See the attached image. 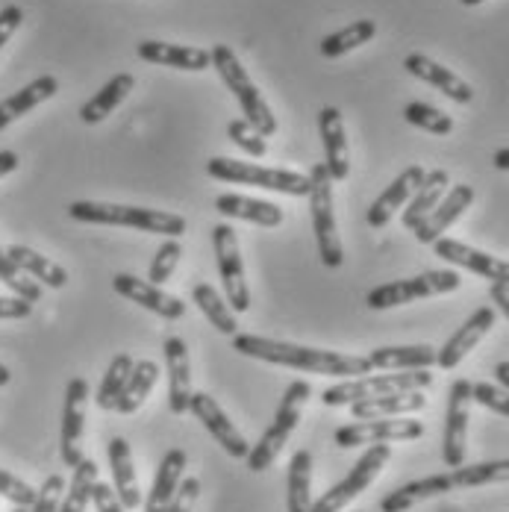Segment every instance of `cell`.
<instances>
[{
    "label": "cell",
    "instance_id": "1",
    "mask_svg": "<svg viewBox=\"0 0 509 512\" xmlns=\"http://www.w3.org/2000/svg\"><path fill=\"white\" fill-rule=\"evenodd\" d=\"M233 351H239L242 357L262 359V362L286 365V368H301V371H309V374H327V377H365L371 371V362L365 357L318 351V348L277 342V339L251 336V333H236L233 336Z\"/></svg>",
    "mask_w": 509,
    "mask_h": 512
},
{
    "label": "cell",
    "instance_id": "2",
    "mask_svg": "<svg viewBox=\"0 0 509 512\" xmlns=\"http://www.w3.org/2000/svg\"><path fill=\"white\" fill-rule=\"evenodd\" d=\"M68 215L83 224H109V227H133L145 233L159 236H183L186 233V218L162 209H145V206H121V204H98V201H74L68 206Z\"/></svg>",
    "mask_w": 509,
    "mask_h": 512
},
{
    "label": "cell",
    "instance_id": "3",
    "mask_svg": "<svg viewBox=\"0 0 509 512\" xmlns=\"http://www.w3.org/2000/svg\"><path fill=\"white\" fill-rule=\"evenodd\" d=\"M206 174L221 180V183L256 186V189L280 192V195H289V198H306L309 195V177L306 174L283 171V168H265V165H254V162H242V159L212 156L206 162Z\"/></svg>",
    "mask_w": 509,
    "mask_h": 512
},
{
    "label": "cell",
    "instance_id": "4",
    "mask_svg": "<svg viewBox=\"0 0 509 512\" xmlns=\"http://www.w3.org/2000/svg\"><path fill=\"white\" fill-rule=\"evenodd\" d=\"M209 53H212V68L218 71V77L224 80V86H227V89L233 92V98L239 101L242 112H245V121H248L251 127H256L265 139L274 136V133H277V118H274L271 106L262 98V92L251 83V77H248V71L242 68L239 56L230 51L227 45H215Z\"/></svg>",
    "mask_w": 509,
    "mask_h": 512
},
{
    "label": "cell",
    "instance_id": "5",
    "mask_svg": "<svg viewBox=\"0 0 509 512\" xmlns=\"http://www.w3.org/2000/svg\"><path fill=\"white\" fill-rule=\"evenodd\" d=\"M309 177V212H312V233H315V245L318 256L327 268H342L345 251H342V239L336 233V212H333V180L324 168V162H315Z\"/></svg>",
    "mask_w": 509,
    "mask_h": 512
},
{
    "label": "cell",
    "instance_id": "6",
    "mask_svg": "<svg viewBox=\"0 0 509 512\" xmlns=\"http://www.w3.org/2000/svg\"><path fill=\"white\" fill-rule=\"evenodd\" d=\"M309 395H312V386H309L306 380L289 383V389H286L280 407L274 412V421L268 424V430L262 433V439L251 448V454L245 457L251 471H265V468L274 465L277 454L283 451V445H286L289 436L295 433V427H298V421H301V407L309 401Z\"/></svg>",
    "mask_w": 509,
    "mask_h": 512
},
{
    "label": "cell",
    "instance_id": "7",
    "mask_svg": "<svg viewBox=\"0 0 509 512\" xmlns=\"http://www.w3.org/2000/svg\"><path fill=\"white\" fill-rule=\"evenodd\" d=\"M433 383L430 368H418V371H401V374H377V377H354L345 380L339 386L324 389L321 401L327 407H351L357 401L368 398H383V395H398V392H424Z\"/></svg>",
    "mask_w": 509,
    "mask_h": 512
},
{
    "label": "cell",
    "instance_id": "8",
    "mask_svg": "<svg viewBox=\"0 0 509 512\" xmlns=\"http://www.w3.org/2000/svg\"><path fill=\"white\" fill-rule=\"evenodd\" d=\"M462 286V277L457 271H424L418 277H409V280H395V283H386V286H377L368 292L365 304L371 309H392L412 304L418 298H433V295H448V292H457Z\"/></svg>",
    "mask_w": 509,
    "mask_h": 512
},
{
    "label": "cell",
    "instance_id": "9",
    "mask_svg": "<svg viewBox=\"0 0 509 512\" xmlns=\"http://www.w3.org/2000/svg\"><path fill=\"white\" fill-rule=\"evenodd\" d=\"M389 460H392V448L389 445H368V451L359 457L357 465L351 468V474L342 483H336L330 492H324L318 501H312L309 512H342L377 480V474L386 468Z\"/></svg>",
    "mask_w": 509,
    "mask_h": 512
},
{
    "label": "cell",
    "instance_id": "10",
    "mask_svg": "<svg viewBox=\"0 0 509 512\" xmlns=\"http://www.w3.org/2000/svg\"><path fill=\"white\" fill-rule=\"evenodd\" d=\"M212 245H215L221 286L227 292V304H230L233 312H248L251 309V292H248V283H245V265H242L236 230L230 224L212 227Z\"/></svg>",
    "mask_w": 509,
    "mask_h": 512
},
{
    "label": "cell",
    "instance_id": "11",
    "mask_svg": "<svg viewBox=\"0 0 509 512\" xmlns=\"http://www.w3.org/2000/svg\"><path fill=\"white\" fill-rule=\"evenodd\" d=\"M424 436V424L415 418H377V421H357L336 430L339 448H359V445H389V442H412Z\"/></svg>",
    "mask_w": 509,
    "mask_h": 512
},
{
    "label": "cell",
    "instance_id": "12",
    "mask_svg": "<svg viewBox=\"0 0 509 512\" xmlns=\"http://www.w3.org/2000/svg\"><path fill=\"white\" fill-rule=\"evenodd\" d=\"M86 401H89V383L83 377L68 380L65 404H62V439H59V454H62V462L68 468H77L83 462Z\"/></svg>",
    "mask_w": 509,
    "mask_h": 512
},
{
    "label": "cell",
    "instance_id": "13",
    "mask_svg": "<svg viewBox=\"0 0 509 512\" xmlns=\"http://www.w3.org/2000/svg\"><path fill=\"white\" fill-rule=\"evenodd\" d=\"M468 421H471V383L457 380L448 395L445 415V436H442V460L448 468L465 465V442H468Z\"/></svg>",
    "mask_w": 509,
    "mask_h": 512
},
{
    "label": "cell",
    "instance_id": "14",
    "mask_svg": "<svg viewBox=\"0 0 509 512\" xmlns=\"http://www.w3.org/2000/svg\"><path fill=\"white\" fill-rule=\"evenodd\" d=\"M189 412L204 424L206 430H209V436L230 454V457H236V460H245L248 454H251V445H248V439L236 430V424L227 418V412L218 407V401L212 398V395H206V392H198V395H192V401H189Z\"/></svg>",
    "mask_w": 509,
    "mask_h": 512
},
{
    "label": "cell",
    "instance_id": "15",
    "mask_svg": "<svg viewBox=\"0 0 509 512\" xmlns=\"http://www.w3.org/2000/svg\"><path fill=\"white\" fill-rule=\"evenodd\" d=\"M318 130L324 142V168L333 183L348 180L351 174V154H348V136H345V121L336 106H324L318 112Z\"/></svg>",
    "mask_w": 509,
    "mask_h": 512
},
{
    "label": "cell",
    "instance_id": "16",
    "mask_svg": "<svg viewBox=\"0 0 509 512\" xmlns=\"http://www.w3.org/2000/svg\"><path fill=\"white\" fill-rule=\"evenodd\" d=\"M112 289H115L118 295H124L127 301L139 304L142 309L156 312V315L165 318V321H177V318L186 315V304H183L180 298L162 292L159 286L145 283V280H139V277H133V274H115V277H112Z\"/></svg>",
    "mask_w": 509,
    "mask_h": 512
},
{
    "label": "cell",
    "instance_id": "17",
    "mask_svg": "<svg viewBox=\"0 0 509 512\" xmlns=\"http://www.w3.org/2000/svg\"><path fill=\"white\" fill-rule=\"evenodd\" d=\"M492 327H495V309L480 307L477 312H471V318H468L457 333L436 351V365L445 368V371L457 368L459 362L483 342V336H486Z\"/></svg>",
    "mask_w": 509,
    "mask_h": 512
},
{
    "label": "cell",
    "instance_id": "18",
    "mask_svg": "<svg viewBox=\"0 0 509 512\" xmlns=\"http://www.w3.org/2000/svg\"><path fill=\"white\" fill-rule=\"evenodd\" d=\"M436 256H442L445 262L459 265V268H468L492 283H507L509 286V262L507 259H498V256L486 254V251H477L471 245H462L457 239H436L433 242Z\"/></svg>",
    "mask_w": 509,
    "mask_h": 512
},
{
    "label": "cell",
    "instance_id": "19",
    "mask_svg": "<svg viewBox=\"0 0 509 512\" xmlns=\"http://www.w3.org/2000/svg\"><path fill=\"white\" fill-rule=\"evenodd\" d=\"M424 177H427V171H424L421 165H409V168H404V171L392 180V186H386V189L380 192V198L368 206V215H365V218H368V227H386V224L392 221V215H395L404 204H409V198H412L415 189L424 183Z\"/></svg>",
    "mask_w": 509,
    "mask_h": 512
},
{
    "label": "cell",
    "instance_id": "20",
    "mask_svg": "<svg viewBox=\"0 0 509 512\" xmlns=\"http://www.w3.org/2000/svg\"><path fill=\"white\" fill-rule=\"evenodd\" d=\"M165 365H168V407L174 415H183L192 401V365L189 348L180 336L165 339Z\"/></svg>",
    "mask_w": 509,
    "mask_h": 512
},
{
    "label": "cell",
    "instance_id": "21",
    "mask_svg": "<svg viewBox=\"0 0 509 512\" xmlns=\"http://www.w3.org/2000/svg\"><path fill=\"white\" fill-rule=\"evenodd\" d=\"M474 204V189L468 183H459V186H451L448 195L439 201V206L415 227V239L421 245H433L436 239H442V233L459 221V215Z\"/></svg>",
    "mask_w": 509,
    "mask_h": 512
},
{
    "label": "cell",
    "instance_id": "22",
    "mask_svg": "<svg viewBox=\"0 0 509 512\" xmlns=\"http://www.w3.org/2000/svg\"><path fill=\"white\" fill-rule=\"evenodd\" d=\"M404 68L412 77H418V80L430 83L433 89H439L442 95H448L451 101L471 103V98H474V89L459 74H454L451 68L439 65L436 59H430L424 53H409L407 59H404Z\"/></svg>",
    "mask_w": 509,
    "mask_h": 512
},
{
    "label": "cell",
    "instance_id": "23",
    "mask_svg": "<svg viewBox=\"0 0 509 512\" xmlns=\"http://www.w3.org/2000/svg\"><path fill=\"white\" fill-rule=\"evenodd\" d=\"M106 454H109V468H112V489H115L121 507L124 510H136L145 501H142V489H139L136 465H133V451H130L127 439H121V436L109 439Z\"/></svg>",
    "mask_w": 509,
    "mask_h": 512
},
{
    "label": "cell",
    "instance_id": "24",
    "mask_svg": "<svg viewBox=\"0 0 509 512\" xmlns=\"http://www.w3.org/2000/svg\"><path fill=\"white\" fill-rule=\"evenodd\" d=\"M139 56L151 65L180 68V71H206L212 68V53L192 45H168V42H139Z\"/></svg>",
    "mask_w": 509,
    "mask_h": 512
},
{
    "label": "cell",
    "instance_id": "25",
    "mask_svg": "<svg viewBox=\"0 0 509 512\" xmlns=\"http://www.w3.org/2000/svg\"><path fill=\"white\" fill-rule=\"evenodd\" d=\"M186 451L183 448H171L162 462H159V468H156V477H153V486L151 492H148V498H145V512H162L168 507V501L174 498V492L180 489V483H183V471H186Z\"/></svg>",
    "mask_w": 509,
    "mask_h": 512
},
{
    "label": "cell",
    "instance_id": "26",
    "mask_svg": "<svg viewBox=\"0 0 509 512\" xmlns=\"http://www.w3.org/2000/svg\"><path fill=\"white\" fill-rule=\"evenodd\" d=\"M454 492V483H451V474H430V477H421V480H412L407 486L389 492L383 501H380V510L383 512H407L415 504L427 501V498H439V495H448Z\"/></svg>",
    "mask_w": 509,
    "mask_h": 512
},
{
    "label": "cell",
    "instance_id": "27",
    "mask_svg": "<svg viewBox=\"0 0 509 512\" xmlns=\"http://www.w3.org/2000/svg\"><path fill=\"white\" fill-rule=\"evenodd\" d=\"M427 407V398L421 392H398V395H383V398H368L351 404V415L357 421H377V418H401Z\"/></svg>",
    "mask_w": 509,
    "mask_h": 512
},
{
    "label": "cell",
    "instance_id": "28",
    "mask_svg": "<svg viewBox=\"0 0 509 512\" xmlns=\"http://www.w3.org/2000/svg\"><path fill=\"white\" fill-rule=\"evenodd\" d=\"M215 209L224 218H239V221H251L259 227H280L283 224V206L259 201V198H245V195H218Z\"/></svg>",
    "mask_w": 509,
    "mask_h": 512
},
{
    "label": "cell",
    "instance_id": "29",
    "mask_svg": "<svg viewBox=\"0 0 509 512\" xmlns=\"http://www.w3.org/2000/svg\"><path fill=\"white\" fill-rule=\"evenodd\" d=\"M448 186H451V177H448L445 168L427 171L424 183L415 189V195L409 198L407 209H404V227H407V230H415V227L439 206V201L448 195Z\"/></svg>",
    "mask_w": 509,
    "mask_h": 512
},
{
    "label": "cell",
    "instance_id": "30",
    "mask_svg": "<svg viewBox=\"0 0 509 512\" xmlns=\"http://www.w3.org/2000/svg\"><path fill=\"white\" fill-rule=\"evenodd\" d=\"M56 92H59V80L53 74H42L39 80H33L30 86H24L12 98H6V101L0 103V130H6L12 121H18L21 115H27L39 103L51 101Z\"/></svg>",
    "mask_w": 509,
    "mask_h": 512
},
{
    "label": "cell",
    "instance_id": "31",
    "mask_svg": "<svg viewBox=\"0 0 509 512\" xmlns=\"http://www.w3.org/2000/svg\"><path fill=\"white\" fill-rule=\"evenodd\" d=\"M371 368H383V371H418V368H430L436 365V348L430 345H389V348H377L368 354Z\"/></svg>",
    "mask_w": 509,
    "mask_h": 512
},
{
    "label": "cell",
    "instance_id": "32",
    "mask_svg": "<svg viewBox=\"0 0 509 512\" xmlns=\"http://www.w3.org/2000/svg\"><path fill=\"white\" fill-rule=\"evenodd\" d=\"M6 254L9 259L27 274V277H33L39 286H51V289H62L65 283H68V271L62 268V265H56L53 259L48 256L36 254L33 248H27V245H9L6 248Z\"/></svg>",
    "mask_w": 509,
    "mask_h": 512
},
{
    "label": "cell",
    "instance_id": "33",
    "mask_svg": "<svg viewBox=\"0 0 509 512\" xmlns=\"http://www.w3.org/2000/svg\"><path fill=\"white\" fill-rule=\"evenodd\" d=\"M133 86H136L133 74H115L109 83H103L101 92L92 101H86L80 106V121L83 124H101L103 118L112 115L121 106V101L133 92Z\"/></svg>",
    "mask_w": 509,
    "mask_h": 512
},
{
    "label": "cell",
    "instance_id": "34",
    "mask_svg": "<svg viewBox=\"0 0 509 512\" xmlns=\"http://www.w3.org/2000/svg\"><path fill=\"white\" fill-rule=\"evenodd\" d=\"M156 377H159V365L151 362V359H139V362L133 365V374H130V380H127V386H124L118 404H115V412L133 415V412L139 410V407L148 401V395L153 392Z\"/></svg>",
    "mask_w": 509,
    "mask_h": 512
},
{
    "label": "cell",
    "instance_id": "35",
    "mask_svg": "<svg viewBox=\"0 0 509 512\" xmlns=\"http://www.w3.org/2000/svg\"><path fill=\"white\" fill-rule=\"evenodd\" d=\"M374 36H377V24H374L371 18H359L354 24H348L345 30H336V33L324 36L321 45H318V51H321L324 59H339V56H345V53L357 51L362 45H368Z\"/></svg>",
    "mask_w": 509,
    "mask_h": 512
},
{
    "label": "cell",
    "instance_id": "36",
    "mask_svg": "<svg viewBox=\"0 0 509 512\" xmlns=\"http://www.w3.org/2000/svg\"><path fill=\"white\" fill-rule=\"evenodd\" d=\"M192 301L198 304V309L204 312V318L224 336H236L239 333V321H236V312L230 309V304L209 286V283H198L192 289Z\"/></svg>",
    "mask_w": 509,
    "mask_h": 512
},
{
    "label": "cell",
    "instance_id": "37",
    "mask_svg": "<svg viewBox=\"0 0 509 512\" xmlns=\"http://www.w3.org/2000/svg\"><path fill=\"white\" fill-rule=\"evenodd\" d=\"M312 454L309 451H295L289 462V492H286V510L289 512H309L312 507Z\"/></svg>",
    "mask_w": 509,
    "mask_h": 512
},
{
    "label": "cell",
    "instance_id": "38",
    "mask_svg": "<svg viewBox=\"0 0 509 512\" xmlns=\"http://www.w3.org/2000/svg\"><path fill=\"white\" fill-rule=\"evenodd\" d=\"M451 474L454 489H474V486H492V483H509V460L474 462V465H459Z\"/></svg>",
    "mask_w": 509,
    "mask_h": 512
},
{
    "label": "cell",
    "instance_id": "39",
    "mask_svg": "<svg viewBox=\"0 0 509 512\" xmlns=\"http://www.w3.org/2000/svg\"><path fill=\"white\" fill-rule=\"evenodd\" d=\"M95 486H98V465L83 457V462L74 468V480L59 504V512H86V507L92 504Z\"/></svg>",
    "mask_w": 509,
    "mask_h": 512
},
{
    "label": "cell",
    "instance_id": "40",
    "mask_svg": "<svg viewBox=\"0 0 509 512\" xmlns=\"http://www.w3.org/2000/svg\"><path fill=\"white\" fill-rule=\"evenodd\" d=\"M133 365L136 362H133L130 354H118V357L109 362V368H106V374H103L101 380V389H98V398H95L101 410H115V404H118V398H121L130 374H133Z\"/></svg>",
    "mask_w": 509,
    "mask_h": 512
},
{
    "label": "cell",
    "instance_id": "41",
    "mask_svg": "<svg viewBox=\"0 0 509 512\" xmlns=\"http://www.w3.org/2000/svg\"><path fill=\"white\" fill-rule=\"evenodd\" d=\"M404 118H407V124L418 127V130H427V133H433V136H448V133H454V118L445 115L442 109L430 106V103H407V106H404Z\"/></svg>",
    "mask_w": 509,
    "mask_h": 512
},
{
    "label": "cell",
    "instance_id": "42",
    "mask_svg": "<svg viewBox=\"0 0 509 512\" xmlns=\"http://www.w3.org/2000/svg\"><path fill=\"white\" fill-rule=\"evenodd\" d=\"M0 283H6L15 292V298H24L27 304H39V298H42V286L33 277H27L3 248H0Z\"/></svg>",
    "mask_w": 509,
    "mask_h": 512
},
{
    "label": "cell",
    "instance_id": "43",
    "mask_svg": "<svg viewBox=\"0 0 509 512\" xmlns=\"http://www.w3.org/2000/svg\"><path fill=\"white\" fill-rule=\"evenodd\" d=\"M180 256H183V245L174 242V239H168V242L156 251V256L151 259V268H148V280H151L153 286H162V283L174 274Z\"/></svg>",
    "mask_w": 509,
    "mask_h": 512
},
{
    "label": "cell",
    "instance_id": "44",
    "mask_svg": "<svg viewBox=\"0 0 509 512\" xmlns=\"http://www.w3.org/2000/svg\"><path fill=\"white\" fill-rule=\"evenodd\" d=\"M227 133H230V139H233L245 154H251V156L268 154V139H265L256 127H251L245 118L230 121V124H227Z\"/></svg>",
    "mask_w": 509,
    "mask_h": 512
},
{
    "label": "cell",
    "instance_id": "45",
    "mask_svg": "<svg viewBox=\"0 0 509 512\" xmlns=\"http://www.w3.org/2000/svg\"><path fill=\"white\" fill-rule=\"evenodd\" d=\"M471 401L483 404L486 410L498 412L509 418V392L504 386H492V383H471Z\"/></svg>",
    "mask_w": 509,
    "mask_h": 512
},
{
    "label": "cell",
    "instance_id": "46",
    "mask_svg": "<svg viewBox=\"0 0 509 512\" xmlns=\"http://www.w3.org/2000/svg\"><path fill=\"white\" fill-rule=\"evenodd\" d=\"M0 495L6 501H12L15 507H33V501H36V489L30 483H24L21 477L9 474L6 468H0Z\"/></svg>",
    "mask_w": 509,
    "mask_h": 512
},
{
    "label": "cell",
    "instance_id": "47",
    "mask_svg": "<svg viewBox=\"0 0 509 512\" xmlns=\"http://www.w3.org/2000/svg\"><path fill=\"white\" fill-rule=\"evenodd\" d=\"M62 492H65V480H62V474H51V477L45 480V486L36 492V501H33L30 512H59Z\"/></svg>",
    "mask_w": 509,
    "mask_h": 512
},
{
    "label": "cell",
    "instance_id": "48",
    "mask_svg": "<svg viewBox=\"0 0 509 512\" xmlns=\"http://www.w3.org/2000/svg\"><path fill=\"white\" fill-rule=\"evenodd\" d=\"M198 495H201V480H198V477H186V480L180 483V489L174 492V498L168 501V507L162 512H192Z\"/></svg>",
    "mask_w": 509,
    "mask_h": 512
},
{
    "label": "cell",
    "instance_id": "49",
    "mask_svg": "<svg viewBox=\"0 0 509 512\" xmlns=\"http://www.w3.org/2000/svg\"><path fill=\"white\" fill-rule=\"evenodd\" d=\"M21 21H24V9H21V6L9 3V6L0 9V51H3V45L15 36V30L21 27Z\"/></svg>",
    "mask_w": 509,
    "mask_h": 512
},
{
    "label": "cell",
    "instance_id": "50",
    "mask_svg": "<svg viewBox=\"0 0 509 512\" xmlns=\"http://www.w3.org/2000/svg\"><path fill=\"white\" fill-rule=\"evenodd\" d=\"M92 501H95L98 512H127L124 507H121V501H118L115 489H109V483H98V486H95Z\"/></svg>",
    "mask_w": 509,
    "mask_h": 512
},
{
    "label": "cell",
    "instance_id": "51",
    "mask_svg": "<svg viewBox=\"0 0 509 512\" xmlns=\"http://www.w3.org/2000/svg\"><path fill=\"white\" fill-rule=\"evenodd\" d=\"M33 312V304L24 298H0V318H27Z\"/></svg>",
    "mask_w": 509,
    "mask_h": 512
},
{
    "label": "cell",
    "instance_id": "52",
    "mask_svg": "<svg viewBox=\"0 0 509 512\" xmlns=\"http://www.w3.org/2000/svg\"><path fill=\"white\" fill-rule=\"evenodd\" d=\"M489 298H492V304H495V307L507 315V321H509V286L507 283H492V286H489Z\"/></svg>",
    "mask_w": 509,
    "mask_h": 512
},
{
    "label": "cell",
    "instance_id": "53",
    "mask_svg": "<svg viewBox=\"0 0 509 512\" xmlns=\"http://www.w3.org/2000/svg\"><path fill=\"white\" fill-rule=\"evenodd\" d=\"M18 168V154L15 151H0V177L12 174Z\"/></svg>",
    "mask_w": 509,
    "mask_h": 512
},
{
    "label": "cell",
    "instance_id": "54",
    "mask_svg": "<svg viewBox=\"0 0 509 512\" xmlns=\"http://www.w3.org/2000/svg\"><path fill=\"white\" fill-rule=\"evenodd\" d=\"M495 377H498V383L509 392V362H498L495 365Z\"/></svg>",
    "mask_w": 509,
    "mask_h": 512
},
{
    "label": "cell",
    "instance_id": "55",
    "mask_svg": "<svg viewBox=\"0 0 509 512\" xmlns=\"http://www.w3.org/2000/svg\"><path fill=\"white\" fill-rule=\"evenodd\" d=\"M492 162H495V168H498V171H509V148H504V151H498Z\"/></svg>",
    "mask_w": 509,
    "mask_h": 512
},
{
    "label": "cell",
    "instance_id": "56",
    "mask_svg": "<svg viewBox=\"0 0 509 512\" xmlns=\"http://www.w3.org/2000/svg\"><path fill=\"white\" fill-rule=\"evenodd\" d=\"M9 380H12V374H9V368L0 362V386H9Z\"/></svg>",
    "mask_w": 509,
    "mask_h": 512
},
{
    "label": "cell",
    "instance_id": "57",
    "mask_svg": "<svg viewBox=\"0 0 509 512\" xmlns=\"http://www.w3.org/2000/svg\"><path fill=\"white\" fill-rule=\"evenodd\" d=\"M462 6H477V3H483V0H459Z\"/></svg>",
    "mask_w": 509,
    "mask_h": 512
},
{
    "label": "cell",
    "instance_id": "58",
    "mask_svg": "<svg viewBox=\"0 0 509 512\" xmlns=\"http://www.w3.org/2000/svg\"><path fill=\"white\" fill-rule=\"evenodd\" d=\"M12 512H30V507H15Z\"/></svg>",
    "mask_w": 509,
    "mask_h": 512
}]
</instances>
